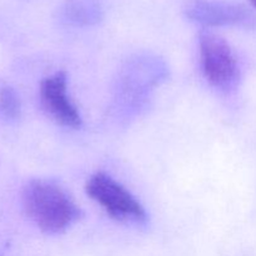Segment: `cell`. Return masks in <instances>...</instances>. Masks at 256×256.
<instances>
[{
  "label": "cell",
  "mask_w": 256,
  "mask_h": 256,
  "mask_svg": "<svg viewBox=\"0 0 256 256\" xmlns=\"http://www.w3.org/2000/svg\"><path fill=\"white\" fill-rule=\"evenodd\" d=\"M0 110L9 119H16L20 115V100L12 88H2L0 92Z\"/></svg>",
  "instance_id": "cell-7"
},
{
  "label": "cell",
  "mask_w": 256,
  "mask_h": 256,
  "mask_svg": "<svg viewBox=\"0 0 256 256\" xmlns=\"http://www.w3.org/2000/svg\"><path fill=\"white\" fill-rule=\"evenodd\" d=\"M65 15L74 24L88 25L99 20L100 9L92 0H70Z\"/></svg>",
  "instance_id": "cell-6"
},
{
  "label": "cell",
  "mask_w": 256,
  "mask_h": 256,
  "mask_svg": "<svg viewBox=\"0 0 256 256\" xmlns=\"http://www.w3.org/2000/svg\"><path fill=\"white\" fill-rule=\"evenodd\" d=\"M200 59L205 78L218 89H229L236 82L239 68L230 45L222 36L202 32L200 36Z\"/></svg>",
  "instance_id": "cell-3"
},
{
  "label": "cell",
  "mask_w": 256,
  "mask_h": 256,
  "mask_svg": "<svg viewBox=\"0 0 256 256\" xmlns=\"http://www.w3.org/2000/svg\"><path fill=\"white\" fill-rule=\"evenodd\" d=\"M189 16L205 25H232L248 19L246 10L222 2H198L189 9Z\"/></svg>",
  "instance_id": "cell-5"
},
{
  "label": "cell",
  "mask_w": 256,
  "mask_h": 256,
  "mask_svg": "<svg viewBox=\"0 0 256 256\" xmlns=\"http://www.w3.org/2000/svg\"><path fill=\"white\" fill-rule=\"evenodd\" d=\"M40 99L48 114L66 128H79L82 116L68 94V78L64 72H58L45 78L40 85Z\"/></svg>",
  "instance_id": "cell-4"
},
{
  "label": "cell",
  "mask_w": 256,
  "mask_h": 256,
  "mask_svg": "<svg viewBox=\"0 0 256 256\" xmlns=\"http://www.w3.org/2000/svg\"><path fill=\"white\" fill-rule=\"evenodd\" d=\"M250 2H252V5H254V6H256V0H250Z\"/></svg>",
  "instance_id": "cell-8"
},
{
  "label": "cell",
  "mask_w": 256,
  "mask_h": 256,
  "mask_svg": "<svg viewBox=\"0 0 256 256\" xmlns=\"http://www.w3.org/2000/svg\"><path fill=\"white\" fill-rule=\"evenodd\" d=\"M85 190L114 219L130 222H142L146 220L144 206L136 198L105 172L92 175Z\"/></svg>",
  "instance_id": "cell-2"
},
{
  "label": "cell",
  "mask_w": 256,
  "mask_h": 256,
  "mask_svg": "<svg viewBox=\"0 0 256 256\" xmlns=\"http://www.w3.org/2000/svg\"><path fill=\"white\" fill-rule=\"evenodd\" d=\"M28 216L40 230L59 234L82 216V210L59 184L50 180H32L22 192Z\"/></svg>",
  "instance_id": "cell-1"
}]
</instances>
